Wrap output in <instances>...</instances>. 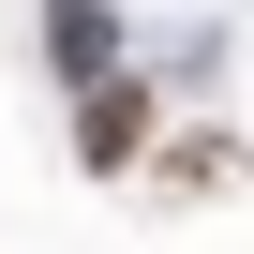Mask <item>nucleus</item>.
<instances>
[{
  "label": "nucleus",
  "mask_w": 254,
  "mask_h": 254,
  "mask_svg": "<svg viewBox=\"0 0 254 254\" xmlns=\"http://www.w3.org/2000/svg\"><path fill=\"white\" fill-rule=\"evenodd\" d=\"M135 135H150V90L90 75V105H75V150H90V165H135Z\"/></svg>",
  "instance_id": "nucleus-1"
}]
</instances>
